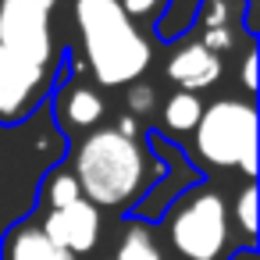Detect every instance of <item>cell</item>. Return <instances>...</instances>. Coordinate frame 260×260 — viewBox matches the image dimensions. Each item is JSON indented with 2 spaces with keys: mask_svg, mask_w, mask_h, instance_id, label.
<instances>
[{
  "mask_svg": "<svg viewBox=\"0 0 260 260\" xmlns=\"http://www.w3.org/2000/svg\"><path fill=\"white\" fill-rule=\"evenodd\" d=\"M50 86L54 68H40L0 47V125H22L47 100Z\"/></svg>",
  "mask_w": 260,
  "mask_h": 260,
  "instance_id": "8992f818",
  "label": "cell"
},
{
  "mask_svg": "<svg viewBox=\"0 0 260 260\" xmlns=\"http://www.w3.org/2000/svg\"><path fill=\"white\" fill-rule=\"evenodd\" d=\"M57 118H64L68 128H93L104 118V100L89 86H72L64 100H57Z\"/></svg>",
  "mask_w": 260,
  "mask_h": 260,
  "instance_id": "30bf717a",
  "label": "cell"
},
{
  "mask_svg": "<svg viewBox=\"0 0 260 260\" xmlns=\"http://www.w3.org/2000/svg\"><path fill=\"white\" fill-rule=\"evenodd\" d=\"M118 4H121L125 18H128V22H136V18H153V15H157V8L164 4V0H118Z\"/></svg>",
  "mask_w": 260,
  "mask_h": 260,
  "instance_id": "2e32d148",
  "label": "cell"
},
{
  "mask_svg": "<svg viewBox=\"0 0 260 260\" xmlns=\"http://www.w3.org/2000/svg\"><path fill=\"white\" fill-rule=\"evenodd\" d=\"M36 4H43V8H47V11H50V8H54V4H57V0H36Z\"/></svg>",
  "mask_w": 260,
  "mask_h": 260,
  "instance_id": "ac0fdd59",
  "label": "cell"
},
{
  "mask_svg": "<svg viewBox=\"0 0 260 260\" xmlns=\"http://www.w3.org/2000/svg\"><path fill=\"white\" fill-rule=\"evenodd\" d=\"M200 114H203L200 96H196V93H182V89L171 93L168 104H164V111H160V118H164V125H168L171 132H189V128H196Z\"/></svg>",
  "mask_w": 260,
  "mask_h": 260,
  "instance_id": "4fadbf2b",
  "label": "cell"
},
{
  "mask_svg": "<svg viewBox=\"0 0 260 260\" xmlns=\"http://www.w3.org/2000/svg\"><path fill=\"white\" fill-rule=\"evenodd\" d=\"M164 239L175 260H228L235 249L232 214L217 189L196 185L164 214Z\"/></svg>",
  "mask_w": 260,
  "mask_h": 260,
  "instance_id": "3957f363",
  "label": "cell"
},
{
  "mask_svg": "<svg viewBox=\"0 0 260 260\" xmlns=\"http://www.w3.org/2000/svg\"><path fill=\"white\" fill-rule=\"evenodd\" d=\"M111 260H168L160 242L153 239V232L146 224H128L121 242L114 246V256Z\"/></svg>",
  "mask_w": 260,
  "mask_h": 260,
  "instance_id": "8fae6325",
  "label": "cell"
},
{
  "mask_svg": "<svg viewBox=\"0 0 260 260\" xmlns=\"http://www.w3.org/2000/svg\"><path fill=\"white\" fill-rule=\"evenodd\" d=\"M75 25L86 47V64L100 86H132L150 68V43L125 18L118 0H75Z\"/></svg>",
  "mask_w": 260,
  "mask_h": 260,
  "instance_id": "7a4b0ae2",
  "label": "cell"
},
{
  "mask_svg": "<svg viewBox=\"0 0 260 260\" xmlns=\"http://www.w3.org/2000/svg\"><path fill=\"white\" fill-rule=\"evenodd\" d=\"M235 217H239V228H242V235L253 242V235H256V189H253V182H249V185L239 192Z\"/></svg>",
  "mask_w": 260,
  "mask_h": 260,
  "instance_id": "5bb4252c",
  "label": "cell"
},
{
  "mask_svg": "<svg viewBox=\"0 0 260 260\" xmlns=\"http://www.w3.org/2000/svg\"><path fill=\"white\" fill-rule=\"evenodd\" d=\"M72 175L86 203H93L96 210H125L153 182L157 164L139 139H128L118 128H96L79 143Z\"/></svg>",
  "mask_w": 260,
  "mask_h": 260,
  "instance_id": "6da1fadb",
  "label": "cell"
},
{
  "mask_svg": "<svg viewBox=\"0 0 260 260\" xmlns=\"http://www.w3.org/2000/svg\"><path fill=\"white\" fill-rule=\"evenodd\" d=\"M40 200H43L47 210H61V207H68V203L82 200L72 168H54V171L43 178V185H40Z\"/></svg>",
  "mask_w": 260,
  "mask_h": 260,
  "instance_id": "7c38bea8",
  "label": "cell"
},
{
  "mask_svg": "<svg viewBox=\"0 0 260 260\" xmlns=\"http://www.w3.org/2000/svg\"><path fill=\"white\" fill-rule=\"evenodd\" d=\"M125 104H128L132 114H150V111L157 107V93H153V86H146V82H132L128 93H125Z\"/></svg>",
  "mask_w": 260,
  "mask_h": 260,
  "instance_id": "9a60e30c",
  "label": "cell"
},
{
  "mask_svg": "<svg viewBox=\"0 0 260 260\" xmlns=\"http://www.w3.org/2000/svg\"><path fill=\"white\" fill-rule=\"evenodd\" d=\"M40 228L47 232V239L61 249H68L72 256L89 253L100 242V210L86 200H75L61 210H47V217L40 221Z\"/></svg>",
  "mask_w": 260,
  "mask_h": 260,
  "instance_id": "52a82bcc",
  "label": "cell"
},
{
  "mask_svg": "<svg viewBox=\"0 0 260 260\" xmlns=\"http://www.w3.org/2000/svg\"><path fill=\"white\" fill-rule=\"evenodd\" d=\"M196 150L214 168L256 175V107L249 100H214L196 121Z\"/></svg>",
  "mask_w": 260,
  "mask_h": 260,
  "instance_id": "277c9868",
  "label": "cell"
},
{
  "mask_svg": "<svg viewBox=\"0 0 260 260\" xmlns=\"http://www.w3.org/2000/svg\"><path fill=\"white\" fill-rule=\"evenodd\" d=\"M168 79L175 86H182V93H196V89H210L221 79V57L210 54L200 43H189L182 50L171 54L168 61Z\"/></svg>",
  "mask_w": 260,
  "mask_h": 260,
  "instance_id": "ba28073f",
  "label": "cell"
},
{
  "mask_svg": "<svg viewBox=\"0 0 260 260\" xmlns=\"http://www.w3.org/2000/svg\"><path fill=\"white\" fill-rule=\"evenodd\" d=\"M0 260H79L68 249L54 246L47 239V232L40 228V221H18L8 235L4 246H0Z\"/></svg>",
  "mask_w": 260,
  "mask_h": 260,
  "instance_id": "9c48e42d",
  "label": "cell"
},
{
  "mask_svg": "<svg viewBox=\"0 0 260 260\" xmlns=\"http://www.w3.org/2000/svg\"><path fill=\"white\" fill-rule=\"evenodd\" d=\"M253 64H256V57L253 54H246V64H242V86L253 93L256 89V75H253Z\"/></svg>",
  "mask_w": 260,
  "mask_h": 260,
  "instance_id": "e0dca14e",
  "label": "cell"
},
{
  "mask_svg": "<svg viewBox=\"0 0 260 260\" xmlns=\"http://www.w3.org/2000/svg\"><path fill=\"white\" fill-rule=\"evenodd\" d=\"M0 47L40 68H54L50 11L36 0H0Z\"/></svg>",
  "mask_w": 260,
  "mask_h": 260,
  "instance_id": "5b68a950",
  "label": "cell"
}]
</instances>
